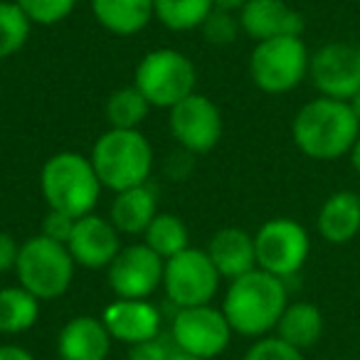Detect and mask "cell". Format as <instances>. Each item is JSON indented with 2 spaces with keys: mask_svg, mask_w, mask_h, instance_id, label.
Listing matches in <instances>:
<instances>
[{
  "mask_svg": "<svg viewBox=\"0 0 360 360\" xmlns=\"http://www.w3.org/2000/svg\"><path fill=\"white\" fill-rule=\"evenodd\" d=\"M276 335L299 350L314 348L323 335V314L309 301L289 304L276 323Z\"/></svg>",
  "mask_w": 360,
  "mask_h": 360,
  "instance_id": "cell-22",
  "label": "cell"
},
{
  "mask_svg": "<svg viewBox=\"0 0 360 360\" xmlns=\"http://www.w3.org/2000/svg\"><path fill=\"white\" fill-rule=\"evenodd\" d=\"M170 360H205V358H198V355H191V353H183V350H173Z\"/></svg>",
  "mask_w": 360,
  "mask_h": 360,
  "instance_id": "cell-38",
  "label": "cell"
},
{
  "mask_svg": "<svg viewBox=\"0 0 360 360\" xmlns=\"http://www.w3.org/2000/svg\"><path fill=\"white\" fill-rule=\"evenodd\" d=\"M173 350L160 338H150L129 348V360H170Z\"/></svg>",
  "mask_w": 360,
  "mask_h": 360,
  "instance_id": "cell-32",
  "label": "cell"
},
{
  "mask_svg": "<svg viewBox=\"0 0 360 360\" xmlns=\"http://www.w3.org/2000/svg\"><path fill=\"white\" fill-rule=\"evenodd\" d=\"M286 306H289V294L284 279L257 266L230 281L222 314L235 333L262 338L276 328Z\"/></svg>",
  "mask_w": 360,
  "mask_h": 360,
  "instance_id": "cell-1",
  "label": "cell"
},
{
  "mask_svg": "<svg viewBox=\"0 0 360 360\" xmlns=\"http://www.w3.org/2000/svg\"><path fill=\"white\" fill-rule=\"evenodd\" d=\"M311 55L301 37L257 42L250 57L252 82L266 94H286L309 77Z\"/></svg>",
  "mask_w": 360,
  "mask_h": 360,
  "instance_id": "cell-7",
  "label": "cell"
},
{
  "mask_svg": "<svg viewBox=\"0 0 360 360\" xmlns=\"http://www.w3.org/2000/svg\"><path fill=\"white\" fill-rule=\"evenodd\" d=\"M232 333L235 330L222 309H215L210 304L178 309L173 319V340L178 350L205 360L217 358L230 345Z\"/></svg>",
  "mask_w": 360,
  "mask_h": 360,
  "instance_id": "cell-10",
  "label": "cell"
},
{
  "mask_svg": "<svg viewBox=\"0 0 360 360\" xmlns=\"http://www.w3.org/2000/svg\"><path fill=\"white\" fill-rule=\"evenodd\" d=\"M291 136L304 155L333 160L350 153L360 136V121L348 101L319 96L296 111Z\"/></svg>",
  "mask_w": 360,
  "mask_h": 360,
  "instance_id": "cell-2",
  "label": "cell"
},
{
  "mask_svg": "<svg viewBox=\"0 0 360 360\" xmlns=\"http://www.w3.org/2000/svg\"><path fill=\"white\" fill-rule=\"evenodd\" d=\"M57 350L62 360H106L111 350V333L104 321L94 316H77L60 330Z\"/></svg>",
  "mask_w": 360,
  "mask_h": 360,
  "instance_id": "cell-17",
  "label": "cell"
},
{
  "mask_svg": "<svg viewBox=\"0 0 360 360\" xmlns=\"http://www.w3.org/2000/svg\"><path fill=\"white\" fill-rule=\"evenodd\" d=\"M75 217L65 215V212H57V210H50L45 215V222H42V235L50 237L55 242H62L67 245L72 237V230H75Z\"/></svg>",
  "mask_w": 360,
  "mask_h": 360,
  "instance_id": "cell-31",
  "label": "cell"
},
{
  "mask_svg": "<svg viewBox=\"0 0 360 360\" xmlns=\"http://www.w3.org/2000/svg\"><path fill=\"white\" fill-rule=\"evenodd\" d=\"M212 0H153V15L173 32L195 30L212 13Z\"/></svg>",
  "mask_w": 360,
  "mask_h": 360,
  "instance_id": "cell-24",
  "label": "cell"
},
{
  "mask_svg": "<svg viewBox=\"0 0 360 360\" xmlns=\"http://www.w3.org/2000/svg\"><path fill=\"white\" fill-rule=\"evenodd\" d=\"M309 77L321 96L350 101L360 89V60L353 45L328 42L311 55Z\"/></svg>",
  "mask_w": 360,
  "mask_h": 360,
  "instance_id": "cell-13",
  "label": "cell"
},
{
  "mask_svg": "<svg viewBox=\"0 0 360 360\" xmlns=\"http://www.w3.org/2000/svg\"><path fill=\"white\" fill-rule=\"evenodd\" d=\"M240 27L257 42L274 37H301L306 22L284 0H250L240 11Z\"/></svg>",
  "mask_w": 360,
  "mask_h": 360,
  "instance_id": "cell-15",
  "label": "cell"
},
{
  "mask_svg": "<svg viewBox=\"0 0 360 360\" xmlns=\"http://www.w3.org/2000/svg\"><path fill=\"white\" fill-rule=\"evenodd\" d=\"M77 262L62 242H55L45 235L27 237L18 255V279L37 299H57L70 289L75 279Z\"/></svg>",
  "mask_w": 360,
  "mask_h": 360,
  "instance_id": "cell-5",
  "label": "cell"
},
{
  "mask_svg": "<svg viewBox=\"0 0 360 360\" xmlns=\"http://www.w3.org/2000/svg\"><path fill=\"white\" fill-rule=\"evenodd\" d=\"M250 0H212V6L220 8V11H230V13H240Z\"/></svg>",
  "mask_w": 360,
  "mask_h": 360,
  "instance_id": "cell-36",
  "label": "cell"
},
{
  "mask_svg": "<svg viewBox=\"0 0 360 360\" xmlns=\"http://www.w3.org/2000/svg\"><path fill=\"white\" fill-rule=\"evenodd\" d=\"M319 235L330 245H345L360 232V193L338 191L321 205L316 217Z\"/></svg>",
  "mask_w": 360,
  "mask_h": 360,
  "instance_id": "cell-20",
  "label": "cell"
},
{
  "mask_svg": "<svg viewBox=\"0 0 360 360\" xmlns=\"http://www.w3.org/2000/svg\"><path fill=\"white\" fill-rule=\"evenodd\" d=\"M18 255H20V245L15 242V237L8 232H0V274L15 269Z\"/></svg>",
  "mask_w": 360,
  "mask_h": 360,
  "instance_id": "cell-33",
  "label": "cell"
},
{
  "mask_svg": "<svg viewBox=\"0 0 360 360\" xmlns=\"http://www.w3.org/2000/svg\"><path fill=\"white\" fill-rule=\"evenodd\" d=\"M202 37H205L210 45L215 47H227L235 42L240 27V15L230 11H220V8H212V13L205 18V22L200 25Z\"/></svg>",
  "mask_w": 360,
  "mask_h": 360,
  "instance_id": "cell-28",
  "label": "cell"
},
{
  "mask_svg": "<svg viewBox=\"0 0 360 360\" xmlns=\"http://www.w3.org/2000/svg\"><path fill=\"white\" fill-rule=\"evenodd\" d=\"M32 20V25H55L75 11L77 0H15Z\"/></svg>",
  "mask_w": 360,
  "mask_h": 360,
  "instance_id": "cell-29",
  "label": "cell"
},
{
  "mask_svg": "<svg viewBox=\"0 0 360 360\" xmlns=\"http://www.w3.org/2000/svg\"><path fill=\"white\" fill-rule=\"evenodd\" d=\"M242 360H306V358H304V350L289 345L279 335H271V338L255 340Z\"/></svg>",
  "mask_w": 360,
  "mask_h": 360,
  "instance_id": "cell-30",
  "label": "cell"
},
{
  "mask_svg": "<svg viewBox=\"0 0 360 360\" xmlns=\"http://www.w3.org/2000/svg\"><path fill=\"white\" fill-rule=\"evenodd\" d=\"M155 215H158V193L148 183L116 193L109 210V220L121 235H143Z\"/></svg>",
  "mask_w": 360,
  "mask_h": 360,
  "instance_id": "cell-19",
  "label": "cell"
},
{
  "mask_svg": "<svg viewBox=\"0 0 360 360\" xmlns=\"http://www.w3.org/2000/svg\"><path fill=\"white\" fill-rule=\"evenodd\" d=\"M222 276L205 250H183L180 255L165 259L163 266V289L170 304L178 309L205 306L215 299Z\"/></svg>",
  "mask_w": 360,
  "mask_h": 360,
  "instance_id": "cell-8",
  "label": "cell"
},
{
  "mask_svg": "<svg viewBox=\"0 0 360 360\" xmlns=\"http://www.w3.org/2000/svg\"><path fill=\"white\" fill-rule=\"evenodd\" d=\"M101 321H104L111 338L129 345L158 338L160 333V311L148 299L114 301L104 309Z\"/></svg>",
  "mask_w": 360,
  "mask_h": 360,
  "instance_id": "cell-16",
  "label": "cell"
},
{
  "mask_svg": "<svg viewBox=\"0 0 360 360\" xmlns=\"http://www.w3.org/2000/svg\"><path fill=\"white\" fill-rule=\"evenodd\" d=\"M350 163H353V170L360 175V136L358 141L353 143V148H350Z\"/></svg>",
  "mask_w": 360,
  "mask_h": 360,
  "instance_id": "cell-37",
  "label": "cell"
},
{
  "mask_svg": "<svg viewBox=\"0 0 360 360\" xmlns=\"http://www.w3.org/2000/svg\"><path fill=\"white\" fill-rule=\"evenodd\" d=\"M119 235L121 232L114 227V222L89 212L75 222L67 250L72 259L84 269H106L121 252Z\"/></svg>",
  "mask_w": 360,
  "mask_h": 360,
  "instance_id": "cell-14",
  "label": "cell"
},
{
  "mask_svg": "<svg viewBox=\"0 0 360 360\" xmlns=\"http://www.w3.org/2000/svg\"><path fill=\"white\" fill-rule=\"evenodd\" d=\"M163 266L165 259L148 245H131L106 266V279L119 299H148L163 284Z\"/></svg>",
  "mask_w": 360,
  "mask_h": 360,
  "instance_id": "cell-12",
  "label": "cell"
},
{
  "mask_svg": "<svg viewBox=\"0 0 360 360\" xmlns=\"http://www.w3.org/2000/svg\"><path fill=\"white\" fill-rule=\"evenodd\" d=\"M205 252L212 259V264H215L217 274L230 281L257 269L255 237L250 232L240 230V227H222V230H217Z\"/></svg>",
  "mask_w": 360,
  "mask_h": 360,
  "instance_id": "cell-18",
  "label": "cell"
},
{
  "mask_svg": "<svg viewBox=\"0 0 360 360\" xmlns=\"http://www.w3.org/2000/svg\"><path fill=\"white\" fill-rule=\"evenodd\" d=\"M257 266L279 279L294 276L306 264L311 252L309 232L291 217H274L255 235Z\"/></svg>",
  "mask_w": 360,
  "mask_h": 360,
  "instance_id": "cell-9",
  "label": "cell"
},
{
  "mask_svg": "<svg viewBox=\"0 0 360 360\" xmlns=\"http://www.w3.org/2000/svg\"><path fill=\"white\" fill-rule=\"evenodd\" d=\"M0 360H35L30 350L20 345H0Z\"/></svg>",
  "mask_w": 360,
  "mask_h": 360,
  "instance_id": "cell-35",
  "label": "cell"
},
{
  "mask_svg": "<svg viewBox=\"0 0 360 360\" xmlns=\"http://www.w3.org/2000/svg\"><path fill=\"white\" fill-rule=\"evenodd\" d=\"M32 20L15 0H0V60L15 55L30 37Z\"/></svg>",
  "mask_w": 360,
  "mask_h": 360,
  "instance_id": "cell-27",
  "label": "cell"
},
{
  "mask_svg": "<svg viewBox=\"0 0 360 360\" xmlns=\"http://www.w3.org/2000/svg\"><path fill=\"white\" fill-rule=\"evenodd\" d=\"M348 104H350V109H353V114L358 116V121H360V89L355 91V94H353V99H350Z\"/></svg>",
  "mask_w": 360,
  "mask_h": 360,
  "instance_id": "cell-39",
  "label": "cell"
},
{
  "mask_svg": "<svg viewBox=\"0 0 360 360\" xmlns=\"http://www.w3.org/2000/svg\"><path fill=\"white\" fill-rule=\"evenodd\" d=\"M40 188L50 210L79 220L94 210L104 186L91 165V158H84L75 150H62L42 165Z\"/></svg>",
  "mask_w": 360,
  "mask_h": 360,
  "instance_id": "cell-3",
  "label": "cell"
},
{
  "mask_svg": "<svg viewBox=\"0 0 360 360\" xmlns=\"http://www.w3.org/2000/svg\"><path fill=\"white\" fill-rule=\"evenodd\" d=\"M143 245H148L163 259L180 255L188 250V227L178 215L170 212H158L143 232Z\"/></svg>",
  "mask_w": 360,
  "mask_h": 360,
  "instance_id": "cell-25",
  "label": "cell"
},
{
  "mask_svg": "<svg viewBox=\"0 0 360 360\" xmlns=\"http://www.w3.org/2000/svg\"><path fill=\"white\" fill-rule=\"evenodd\" d=\"M91 165L101 186L121 193L148 183L153 148L139 129H109L91 148Z\"/></svg>",
  "mask_w": 360,
  "mask_h": 360,
  "instance_id": "cell-4",
  "label": "cell"
},
{
  "mask_svg": "<svg viewBox=\"0 0 360 360\" xmlns=\"http://www.w3.org/2000/svg\"><path fill=\"white\" fill-rule=\"evenodd\" d=\"M168 126L173 139L178 141L180 148L191 153H207L217 146L222 136V114L205 94L193 91L183 101L168 109Z\"/></svg>",
  "mask_w": 360,
  "mask_h": 360,
  "instance_id": "cell-11",
  "label": "cell"
},
{
  "mask_svg": "<svg viewBox=\"0 0 360 360\" xmlns=\"http://www.w3.org/2000/svg\"><path fill=\"white\" fill-rule=\"evenodd\" d=\"M148 99L136 86H124L106 101V121L111 129H139L148 116Z\"/></svg>",
  "mask_w": 360,
  "mask_h": 360,
  "instance_id": "cell-26",
  "label": "cell"
},
{
  "mask_svg": "<svg viewBox=\"0 0 360 360\" xmlns=\"http://www.w3.org/2000/svg\"><path fill=\"white\" fill-rule=\"evenodd\" d=\"M195 65L178 50H153L139 62L134 86L148 99L150 106L173 109L178 101L195 91Z\"/></svg>",
  "mask_w": 360,
  "mask_h": 360,
  "instance_id": "cell-6",
  "label": "cell"
},
{
  "mask_svg": "<svg viewBox=\"0 0 360 360\" xmlns=\"http://www.w3.org/2000/svg\"><path fill=\"white\" fill-rule=\"evenodd\" d=\"M40 319V299L25 286L0 289V333H25Z\"/></svg>",
  "mask_w": 360,
  "mask_h": 360,
  "instance_id": "cell-23",
  "label": "cell"
},
{
  "mask_svg": "<svg viewBox=\"0 0 360 360\" xmlns=\"http://www.w3.org/2000/svg\"><path fill=\"white\" fill-rule=\"evenodd\" d=\"M355 52H358V60H360V42H358V45H355Z\"/></svg>",
  "mask_w": 360,
  "mask_h": 360,
  "instance_id": "cell-40",
  "label": "cell"
},
{
  "mask_svg": "<svg viewBox=\"0 0 360 360\" xmlns=\"http://www.w3.org/2000/svg\"><path fill=\"white\" fill-rule=\"evenodd\" d=\"M96 22L114 35H136L153 20V0H91Z\"/></svg>",
  "mask_w": 360,
  "mask_h": 360,
  "instance_id": "cell-21",
  "label": "cell"
},
{
  "mask_svg": "<svg viewBox=\"0 0 360 360\" xmlns=\"http://www.w3.org/2000/svg\"><path fill=\"white\" fill-rule=\"evenodd\" d=\"M193 155L195 153H191V150H186V148H180L178 153L168 155V160H165V170H168L170 178H175V180L186 178V175L193 170Z\"/></svg>",
  "mask_w": 360,
  "mask_h": 360,
  "instance_id": "cell-34",
  "label": "cell"
}]
</instances>
